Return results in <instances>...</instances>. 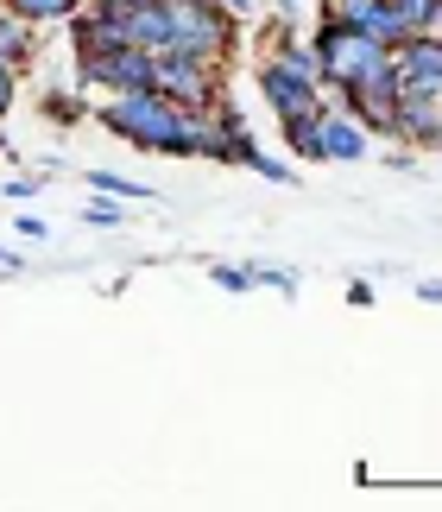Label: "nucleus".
Returning a JSON list of instances; mask_svg holds the SVG:
<instances>
[{
	"label": "nucleus",
	"instance_id": "5",
	"mask_svg": "<svg viewBox=\"0 0 442 512\" xmlns=\"http://www.w3.org/2000/svg\"><path fill=\"white\" fill-rule=\"evenodd\" d=\"M392 140H405V146H424V152H436V146H442V89H424V83H398Z\"/></svg>",
	"mask_w": 442,
	"mask_h": 512
},
{
	"label": "nucleus",
	"instance_id": "14",
	"mask_svg": "<svg viewBox=\"0 0 442 512\" xmlns=\"http://www.w3.org/2000/svg\"><path fill=\"white\" fill-rule=\"evenodd\" d=\"M89 184L95 190H108V196H127V203H152V184H133V177H120V171H89Z\"/></svg>",
	"mask_w": 442,
	"mask_h": 512
},
{
	"label": "nucleus",
	"instance_id": "13",
	"mask_svg": "<svg viewBox=\"0 0 442 512\" xmlns=\"http://www.w3.org/2000/svg\"><path fill=\"white\" fill-rule=\"evenodd\" d=\"M0 7L19 13L26 26H51V19H70L76 7H83V0H0Z\"/></svg>",
	"mask_w": 442,
	"mask_h": 512
},
{
	"label": "nucleus",
	"instance_id": "24",
	"mask_svg": "<svg viewBox=\"0 0 442 512\" xmlns=\"http://www.w3.org/2000/svg\"><path fill=\"white\" fill-rule=\"evenodd\" d=\"M354 7H367V0H323V13H354Z\"/></svg>",
	"mask_w": 442,
	"mask_h": 512
},
{
	"label": "nucleus",
	"instance_id": "16",
	"mask_svg": "<svg viewBox=\"0 0 442 512\" xmlns=\"http://www.w3.org/2000/svg\"><path fill=\"white\" fill-rule=\"evenodd\" d=\"M253 285H272V291H285V298H291V291L304 285V279H297L291 266H259V272H253Z\"/></svg>",
	"mask_w": 442,
	"mask_h": 512
},
{
	"label": "nucleus",
	"instance_id": "26",
	"mask_svg": "<svg viewBox=\"0 0 442 512\" xmlns=\"http://www.w3.org/2000/svg\"><path fill=\"white\" fill-rule=\"evenodd\" d=\"M436 32H442V0H436Z\"/></svg>",
	"mask_w": 442,
	"mask_h": 512
},
{
	"label": "nucleus",
	"instance_id": "21",
	"mask_svg": "<svg viewBox=\"0 0 442 512\" xmlns=\"http://www.w3.org/2000/svg\"><path fill=\"white\" fill-rule=\"evenodd\" d=\"M348 304H354V310H367V304H373V285H367V279H354V285H348Z\"/></svg>",
	"mask_w": 442,
	"mask_h": 512
},
{
	"label": "nucleus",
	"instance_id": "15",
	"mask_svg": "<svg viewBox=\"0 0 442 512\" xmlns=\"http://www.w3.org/2000/svg\"><path fill=\"white\" fill-rule=\"evenodd\" d=\"M209 279H215L221 291H234V298H247V291H253V272H247V266H228V260H215Z\"/></svg>",
	"mask_w": 442,
	"mask_h": 512
},
{
	"label": "nucleus",
	"instance_id": "2",
	"mask_svg": "<svg viewBox=\"0 0 442 512\" xmlns=\"http://www.w3.org/2000/svg\"><path fill=\"white\" fill-rule=\"evenodd\" d=\"M165 51L228 70V57L240 51V26L221 0H165Z\"/></svg>",
	"mask_w": 442,
	"mask_h": 512
},
{
	"label": "nucleus",
	"instance_id": "25",
	"mask_svg": "<svg viewBox=\"0 0 442 512\" xmlns=\"http://www.w3.org/2000/svg\"><path fill=\"white\" fill-rule=\"evenodd\" d=\"M19 266H26V260H19L13 247H0V272H19Z\"/></svg>",
	"mask_w": 442,
	"mask_h": 512
},
{
	"label": "nucleus",
	"instance_id": "20",
	"mask_svg": "<svg viewBox=\"0 0 442 512\" xmlns=\"http://www.w3.org/2000/svg\"><path fill=\"white\" fill-rule=\"evenodd\" d=\"M89 222H95V228H114L120 209H114V203H89Z\"/></svg>",
	"mask_w": 442,
	"mask_h": 512
},
{
	"label": "nucleus",
	"instance_id": "10",
	"mask_svg": "<svg viewBox=\"0 0 442 512\" xmlns=\"http://www.w3.org/2000/svg\"><path fill=\"white\" fill-rule=\"evenodd\" d=\"M392 70H398V83L442 89V32H417L405 45H392Z\"/></svg>",
	"mask_w": 442,
	"mask_h": 512
},
{
	"label": "nucleus",
	"instance_id": "22",
	"mask_svg": "<svg viewBox=\"0 0 442 512\" xmlns=\"http://www.w3.org/2000/svg\"><path fill=\"white\" fill-rule=\"evenodd\" d=\"M51 108V121H76V114H83V102H45Z\"/></svg>",
	"mask_w": 442,
	"mask_h": 512
},
{
	"label": "nucleus",
	"instance_id": "12",
	"mask_svg": "<svg viewBox=\"0 0 442 512\" xmlns=\"http://www.w3.org/2000/svg\"><path fill=\"white\" fill-rule=\"evenodd\" d=\"M316 114H323V108H316ZM316 114L278 121V127H285V152H291V159H304V165H323V146H316Z\"/></svg>",
	"mask_w": 442,
	"mask_h": 512
},
{
	"label": "nucleus",
	"instance_id": "17",
	"mask_svg": "<svg viewBox=\"0 0 442 512\" xmlns=\"http://www.w3.org/2000/svg\"><path fill=\"white\" fill-rule=\"evenodd\" d=\"M247 171H259V177H266V184H291V177H297V171H291L285 159H272V152H259V159H253Z\"/></svg>",
	"mask_w": 442,
	"mask_h": 512
},
{
	"label": "nucleus",
	"instance_id": "19",
	"mask_svg": "<svg viewBox=\"0 0 442 512\" xmlns=\"http://www.w3.org/2000/svg\"><path fill=\"white\" fill-rule=\"evenodd\" d=\"M19 234H26V241H51V228L45 222H38V215L26 209V215H19Z\"/></svg>",
	"mask_w": 442,
	"mask_h": 512
},
{
	"label": "nucleus",
	"instance_id": "18",
	"mask_svg": "<svg viewBox=\"0 0 442 512\" xmlns=\"http://www.w3.org/2000/svg\"><path fill=\"white\" fill-rule=\"evenodd\" d=\"M13 102H19V70L0 57V114H13Z\"/></svg>",
	"mask_w": 442,
	"mask_h": 512
},
{
	"label": "nucleus",
	"instance_id": "7",
	"mask_svg": "<svg viewBox=\"0 0 442 512\" xmlns=\"http://www.w3.org/2000/svg\"><path fill=\"white\" fill-rule=\"evenodd\" d=\"M76 76H83V89H152V51H133V45H120V51H95V57H76Z\"/></svg>",
	"mask_w": 442,
	"mask_h": 512
},
{
	"label": "nucleus",
	"instance_id": "11",
	"mask_svg": "<svg viewBox=\"0 0 442 512\" xmlns=\"http://www.w3.org/2000/svg\"><path fill=\"white\" fill-rule=\"evenodd\" d=\"M0 57H7L19 76L38 64V26H26V19L7 13V7H0Z\"/></svg>",
	"mask_w": 442,
	"mask_h": 512
},
{
	"label": "nucleus",
	"instance_id": "8",
	"mask_svg": "<svg viewBox=\"0 0 442 512\" xmlns=\"http://www.w3.org/2000/svg\"><path fill=\"white\" fill-rule=\"evenodd\" d=\"M316 146H323V165H360L373 146V133L354 121V114H341L335 102H323V114H316Z\"/></svg>",
	"mask_w": 442,
	"mask_h": 512
},
{
	"label": "nucleus",
	"instance_id": "9",
	"mask_svg": "<svg viewBox=\"0 0 442 512\" xmlns=\"http://www.w3.org/2000/svg\"><path fill=\"white\" fill-rule=\"evenodd\" d=\"M102 7L120 19V32H127L133 51H165V0H102Z\"/></svg>",
	"mask_w": 442,
	"mask_h": 512
},
{
	"label": "nucleus",
	"instance_id": "3",
	"mask_svg": "<svg viewBox=\"0 0 442 512\" xmlns=\"http://www.w3.org/2000/svg\"><path fill=\"white\" fill-rule=\"evenodd\" d=\"M310 51H316V70H323V89H348L360 70H373L379 57H392V45L367 38L360 26H348L341 13H323V19H316Z\"/></svg>",
	"mask_w": 442,
	"mask_h": 512
},
{
	"label": "nucleus",
	"instance_id": "23",
	"mask_svg": "<svg viewBox=\"0 0 442 512\" xmlns=\"http://www.w3.org/2000/svg\"><path fill=\"white\" fill-rule=\"evenodd\" d=\"M417 298H424V304H442V285H436V279H424V285H417Z\"/></svg>",
	"mask_w": 442,
	"mask_h": 512
},
{
	"label": "nucleus",
	"instance_id": "4",
	"mask_svg": "<svg viewBox=\"0 0 442 512\" xmlns=\"http://www.w3.org/2000/svg\"><path fill=\"white\" fill-rule=\"evenodd\" d=\"M152 89L165 95V102L190 108V114H209L221 102V64H196V57L158 51L152 57Z\"/></svg>",
	"mask_w": 442,
	"mask_h": 512
},
{
	"label": "nucleus",
	"instance_id": "1",
	"mask_svg": "<svg viewBox=\"0 0 442 512\" xmlns=\"http://www.w3.org/2000/svg\"><path fill=\"white\" fill-rule=\"evenodd\" d=\"M95 121H102L120 146H133V152L203 159V114L165 102L158 89H120V95H108V102L95 108Z\"/></svg>",
	"mask_w": 442,
	"mask_h": 512
},
{
	"label": "nucleus",
	"instance_id": "6",
	"mask_svg": "<svg viewBox=\"0 0 442 512\" xmlns=\"http://www.w3.org/2000/svg\"><path fill=\"white\" fill-rule=\"evenodd\" d=\"M259 95H266V108L278 114V121L316 114V108L329 102V89L316 83V76H297V70H285L278 57H266V64H259Z\"/></svg>",
	"mask_w": 442,
	"mask_h": 512
}]
</instances>
